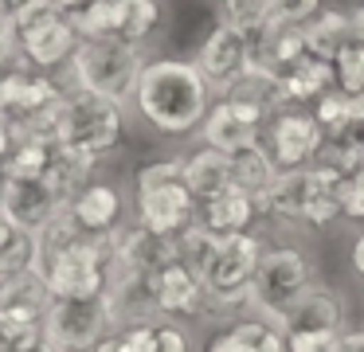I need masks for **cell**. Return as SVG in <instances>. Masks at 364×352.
I'll list each match as a JSON object with an SVG mask.
<instances>
[{
    "instance_id": "52a82bcc",
    "label": "cell",
    "mask_w": 364,
    "mask_h": 352,
    "mask_svg": "<svg viewBox=\"0 0 364 352\" xmlns=\"http://www.w3.org/2000/svg\"><path fill=\"white\" fill-rule=\"evenodd\" d=\"M309 286H314V262H309L306 250L298 247L262 250L259 270H255V282H251V305L270 325L282 329V321L290 317V309L301 302V294Z\"/></svg>"
},
{
    "instance_id": "3957f363",
    "label": "cell",
    "mask_w": 364,
    "mask_h": 352,
    "mask_svg": "<svg viewBox=\"0 0 364 352\" xmlns=\"http://www.w3.org/2000/svg\"><path fill=\"white\" fill-rule=\"evenodd\" d=\"M134 188H137V223L149 227V231L181 239L200 219V200L184 184V156L141 164L134 176Z\"/></svg>"
},
{
    "instance_id": "e0dca14e",
    "label": "cell",
    "mask_w": 364,
    "mask_h": 352,
    "mask_svg": "<svg viewBox=\"0 0 364 352\" xmlns=\"http://www.w3.org/2000/svg\"><path fill=\"white\" fill-rule=\"evenodd\" d=\"M67 208L79 219L82 231H90V235H110L122 227V192L110 180H87Z\"/></svg>"
},
{
    "instance_id": "5b68a950",
    "label": "cell",
    "mask_w": 364,
    "mask_h": 352,
    "mask_svg": "<svg viewBox=\"0 0 364 352\" xmlns=\"http://www.w3.org/2000/svg\"><path fill=\"white\" fill-rule=\"evenodd\" d=\"M122 114H126V106H118V102L98 98L90 90H79V86H67L63 106H59V117H55V137L75 153L102 161L122 141V125H126Z\"/></svg>"
},
{
    "instance_id": "e575fe53",
    "label": "cell",
    "mask_w": 364,
    "mask_h": 352,
    "mask_svg": "<svg viewBox=\"0 0 364 352\" xmlns=\"http://www.w3.org/2000/svg\"><path fill=\"white\" fill-rule=\"evenodd\" d=\"M212 8H215V20L235 23V28H247V23L267 16V0H212Z\"/></svg>"
},
{
    "instance_id": "b9f144b4",
    "label": "cell",
    "mask_w": 364,
    "mask_h": 352,
    "mask_svg": "<svg viewBox=\"0 0 364 352\" xmlns=\"http://www.w3.org/2000/svg\"><path fill=\"white\" fill-rule=\"evenodd\" d=\"M12 145H16V137H12V129H9V122L0 117V161L12 153Z\"/></svg>"
},
{
    "instance_id": "ee69618b",
    "label": "cell",
    "mask_w": 364,
    "mask_h": 352,
    "mask_svg": "<svg viewBox=\"0 0 364 352\" xmlns=\"http://www.w3.org/2000/svg\"><path fill=\"white\" fill-rule=\"evenodd\" d=\"M353 270L364 278V231L356 235V242H353Z\"/></svg>"
},
{
    "instance_id": "8fae6325",
    "label": "cell",
    "mask_w": 364,
    "mask_h": 352,
    "mask_svg": "<svg viewBox=\"0 0 364 352\" xmlns=\"http://www.w3.org/2000/svg\"><path fill=\"white\" fill-rule=\"evenodd\" d=\"M192 63L204 70V78L215 86V94H228L231 82L255 63V51H251V39H247L243 28L215 20V28L200 39L196 59Z\"/></svg>"
},
{
    "instance_id": "7bdbcfd3",
    "label": "cell",
    "mask_w": 364,
    "mask_h": 352,
    "mask_svg": "<svg viewBox=\"0 0 364 352\" xmlns=\"http://www.w3.org/2000/svg\"><path fill=\"white\" fill-rule=\"evenodd\" d=\"M95 352H126V344H122V333H110V336H102Z\"/></svg>"
},
{
    "instance_id": "7dc6e473",
    "label": "cell",
    "mask_w": 364,
    "mask_h": 352,
    "mask_svg": "<svg viewBox=\"0 0 364 352\" xmlns=\"http://www.w3.org/2000/svg\"><path fill=\"white\" fill-rule=\"evenodd\" d=\"M0 4H4V0H0Z\"/></svg>"
},
{
    "instance_id": "d4e9b609",
    "label": "cell",
    "mask_w": 364,
    "mask_h": 352,
    "mask_svg": "<svg viewBox=\"0 0 364 352\" xmlns=\"http://www.w3.org/2000/svg\"><path fill=\"white\" fill-rule=\"evenodd\" d=\"M59 153V137H24L12 145V153L0 161L9 180H48Z\"/></svg>"
},
{
    "instance_id": "484cf974",
    "label": "cell",
    "mask_w": 364,
    "mask_h": 352,
    "mask_svg": "<svg viewBox=\"0 0 364 352\" xmlns=\"http://www.w3.org/2000/svg\"><path fill=\"white\" fill-rule=\"evenodd\" d=\"M309 47H306V28L301 23H274L270 20V31L267 39H262V51L255 63H262V67H270L274 75H282V70H290L298 59H306Z\"/></svg>"
},
{
    "instance_id": "6da1fadb",
    "label": "cell",
    "mask_w": 364,
    "mask_h": 352,
    "mask_svg": "<svg viewBox=\"0 0 364 352\" xmlns=\"http://www.w3.org/2000/svg\"><path fill=\"white\" fill-rule=\"evenodd\" d=\"M215 98L220 94L196 63L165 55V59L145 63L134 110L141 114V122H149L165 137H188V133H200Z\"/></svg>"
},
{
    "instance_id": "f6af8a7d",
    "label": "cell",
    "mask_w": 364,
    "mask_h": 352,
    "mask_svg": "<svg viewBox=\"0 0 364 352\" xmlns=\"http://www.w3.org/2000/svg\"><path fill=\"white\" fill-rule=\"evenodd\" d=\"M345 352H364V329L345 333Z\"/></svg>"
},
{
    "instance_id": "8992f818",
    "label": "cell",
    "mask_w": 364,
    "mask_h": 352,
    "mask_svg": "<svg viewBox=\"0 0 364 352\" xmlns=\"http://www.w3.org/2000/svg\"><path fill=\"white\" fill-rule=\"evenodd\" d=\"M259 258H262V242L251 231L220 235L208 262L196 270V278L204 282V294H208L204 313L208 305L231 309V305L251 302V282H255V270H259Z\"/></svg>"
},
{
    "instance_id": "30bf717a",
    "label": "cell",
    "mask_w": 364,
    "mask_h": 352,
    "mask_svg": "<svg viewBox=\"0 0 364 352\" xmlns=\"http://www.w3.org/2000/svg\"><path fill=\"white\" fill-rule=\"evenodd\" d=\"M267 125H270L267 110L223 94V98H215L212 114L204 117V125H200V141H204L208 149H220V153L231 156V153H239V149L259 145L262 133H267Z\"/></svg>"
},
{
    "instance_id": "ba28073f",
    "label": "cell",
    "mask_w": 364,
    "mask_h": 352,
    "mask_svg": "<svg viewBox=\"0 0 364 352\" xmlns=\"http://www.w3.org/2000/svg\"><path fill=\"white\" fill-rule=\"evenodd\" d=\"M43 329L59 352H95L102 336H110L114 313L102 297H51L43 313Z\"/></svg>"
},
{
    "instance_id": "836d02e7",
    "label": "cell",
    "mask_w": 364,
    "mask_h": 352,
    "mask_svg": "<svg viewBox=\"0 0 364 352\" xmlns=\"http://www.w3.org/2000/svg\"><path fill=\"white\" fill-rule=\"evenodd\" d=\"M325 0H267V20L274 23H309Z\"/></svg>"
},
{
    "instance_id": "44dd1931",
    "label": "cell",
    "mask_w": 364,
    "mask_h": 352,
    "mask_svg": "<svg viewBox=\"0 0 364 352\" xmlns=\"http://www.w3.org/2000/svg\"><path fill=\"white\" fill-rule=\"evenodd\" d=\"M259 219V200L243 188H228L223 196L200 203V223L212 227L215 235H239L251 231V223Z\"/></svg>"
},
{
    "instance_id": "4316f807",
    "label": "cell",
    "mask_w": 364,
    "mask_h": 352,
    "mask_svg": "<svg viewBox=\"0 0 364 352\" xmlns=\"http://www.w3.org/2000/svg\"><path fill=\"white\" fill-rule=\"evenodd\" d=\"M278 161L270 156V149L262 145H251V149H239V153H231V176H235V188H243V192H251L255 200H259L262 192H267L270 184L278 180Z\"/></svg>"
},
{
    "instance_id": "ab89813d",
    "label": "cell",
    "mask_w": 364,
    "mask_h": 352,
    "mask_svg": "<svg viewBox=\"0 0 364 352\" xmlns=\"http://www.w3.org/2000/svg\"><path fill=\"white\" fill-rule=\"evenodd\" d=\"M348 23H353V36L364 39V0H353V8H348Z\"/></svg>"
},
{
    "instance_id": "7c38bea8",
    "label": "cell",
    "mask_w": 364,
    "mask_h": 352,
    "mask_svg": "<svg viewBox=\"0 0 364 352\" xmlns=\"http://www.w3.org/2000/svg\"><path fill=\"white\" fill-rule=\"evenodd\" d=\"M79 43H82V36L75 28V20L55 12L51 20L32 23V28L20 31V63H28V67L48 75V70L67 67L75 59V51H79Z\"/></svg>"
},
{
    "instance_id": "60d3db41",
    "label": "cell",
    "mask_w": 364,
    "mask_h": 352,
    "mask_svg": "<svg viewBox=\"0 0 364 352\" xmlns=\"http://www.w3.org/2000/svg\"><path fill=\"white\" fill-rule=\"evenodd\" d=\"M51 4H55L59 12H63V16H79L82 8H90V4H95V0H51Z\"/></svg>"
},
{
    "instance_id": "f35d334b",
    "label": "cell",
    "mask_w": 364,
    "mask_h": 352,
    "mask_svg": "<svg viewBox=\"0 0 364 352\" xmlns=\"http://www.w3.org/2000/svg\"><path fill=\"white\" fill-rule=\"evenodd\" d=\"M12 352H59V348H55V341L48 336V329L40 325L36 333H28L24 341H20L16 348H12Z\"/></svg>"
},
{
    "instance_id": "d6986e66",
    "label": "cell",
    "mask_w": 364,
    "mask_h": 352,
    "mask_svg": "<svg viewBox=\"0 0 364 352\" xmlns=\"http://www.w3.org/2000/svg\"><path fill=\"white\" fill-rule=\"evenodd\" d=\"M48 305H51V289L36 270L0 278V313H9L16 321H28V325H43Z\"/></svg>"
},
{
    "instance_id": "4dcf8cb0",
    "label": "cell",
    "mask_w": 364,
    "mask_h": 352,
    "mask_svg": "<svg viewBox=\"0 0 364 352\" xmlns=\"http://www.w3.org/2000/svg\"><path fill=\"white\" fill-rule=\"evenodd\" d=\"M71 20L82 39H118V0H95Z\"/></svg>"
},
{
    "instance_id": "9a60e30c",
    "label": "cell",
    "mask_w": 364,
    "mask_h": 352,
    "mask_svg": "<svg viewBox=\"0 0 364 352\" xmlns=\"http://www.w3.org/2000/svg\"><path fill=\"white\" fill-rule=\"evenodd\" d=\"M149 282H153V305H157V313H165V317H200L204 313V302H208L204 282L184 262L165 266Z\"/></svg>"
},
{
    "instance_id": "2e32d148",
    "label": "cell",
    "mask_w": 364,
    "mask_h": 352,
    "mask_svg": "<svg viewBox=\"0 0 364 352\" xmlns=\"http://www.w3.org/2000/svg\"><path fill=\"white\" fill-rule=\"evenodd\" d=\"M309 169H290L278 172V180L259 196V219H270L278 227L290 223H306V196H309Z\"/></svg>"
},
{
    "instance_id": "74e56055",
    "label": "cell",
    "mask_w": 364,
    "mask_h": 352,
    "mask_svg": "<svg viewBox=\"0 0 364 352\" xmlns=\"http://www.w3.org/2000/svg\"><path fill=\"white\" fill-rule=\"evenodd\" d=\"M153 352H188V336H184L176 325L157 321V341H153Z\"/></svg>"
},
{
    "instance_id": "5bb4252c",
    "label": "cell",
    "mask_w": 364,
    "mask_h": 352,
    "mask_svg": "<svg viewBox=\"0 0 364 352\" xmlns=\"http://www.w3.org/2000/svg\"><path fill=\"white\" fill-rule=\"evenodd\" d=\"M118 258L126 270L153 278L165 266L181 262V239H168V235H157L141 223H129L118 227Z\"/></svg>"
},
{
    "instance_id": "d6a6232c",
    "label": "cell",
    "mask_w": 364,
    "mask_h": 352,
    "mask_svg": "<svg viewBox=\"0 0 364 352\" xmlns=\"http://www.w3.org/2000/svg\"><path fill=\"white\" fill-rule=\"evenodd\" d=\"M290 352H345L341 329H306V333H286Z\"/></svg>"
},
{
    "instance_id": "4fadbf2b",
    "label": "cell",
    "mask_w": 364,
    "mask_h": 352,
    "mask_svg": "<svg viewBox=\"0 0 364 352\" xmlns=\"http://www.w3.org/2000/svg\"><path fill=\"white\" fill-rule=\"evenodd\" d=\"M67 203L71 200H67L55 184H48V180H9V184H4V196H0V211H4L20 231H32V235H40Z\"/></svg>"
},
{
    "instance_id": "603a6c76",
    "label": "cell",
    "mask_w": 364,
    "mask_h": 352,
    "mask_svg": "<svg viewBox=\"0 0 364 352\" xmlns=\"http://www.w3.org/2000/svg\"><path fill=\"white\" fill-rule=\"evenodd\" d=\"M301 28H306L309 55H317V59H325V63H337V55L356 39L353 23H348V8H333V4H325L321 12L309 23H301Z\"/></svg>"
},
{
    "instance_id": "1f68e13d",
    "label": "cell",
    "mask_w": 364,
    "mask_h": 352,
    "mask_svg": "<svg viewBox=\"0 0 364 352\" xmlns=\"http://www.w3.org/2000/svg\"><path fill=\"white\" fill-rule=\"evenodd\" d=\"M333 75H337V86L353 98H364V39H353L345 51L333 63Z\"/></svg>"
},
{
    "instance_id": "277c9868",
    "label": "cell",
    "mask_w": 364,
    "mask_h": 352,
    "mask_svg": "<svg viewBox=\"0 0 364 352\" xmlns=\"http://www.w3.org/2000/svg\"><path fill=\"white\" fill-rule=\"evenodd\" d=\"M67 86H59L43 70H28L16 59V70L0 75V117L9 122L12 137H55V117L63 106Z\"/></svg>"
},
{
    "instance_id": "f1b7e54d",
    "label": "cell",
    "mask_w": 364,
    "mask_h": 352,
    "mask_svg": "<svg viewBox=\"0 0 364 352\" xmlns=\"http://www.w3.org/2000/svg\"><path fill=\"white\" fill-rule=\"evenodd\" d=\"M36 270V235L20 231L4 211H0V278Z\"/></svg>"
},
{
    "instance_id": "ac0fdd59",
    "label": "cell",
    "mask_w": 364,
    "mask_h": 352,
    "mask_svg": "<svg viewBox=\"0 0 364 352\" xmlns=\"http://www.w3.org/2000/svg\"><path fill=\"white\" fill-rule=\"evenodd\" d=\"M306 329H341L345 333V305H341V294L325 282H314V286L301 294V302L290 309V317L282 321V333H306Z\"/></svg>"
},
{
    "instance_id": "9c48e42d",
    "label": "cell",
    "mask_w": 364,
    "mask_h": 352,
    "mask_svg": "<svg viewBox=\"0 0 364 352\" xmlns=\"http://www.w3.org/2000/svg\"><path fill=\"white\" fill-rule=\"evenodd\" d=\"M262 145L270 149V156L278 161L282 172L309 169L325 145V129L309 106H286L270 117L267 133H262Z\"/></svg>"
},
{
    "instance_id": "ffe728a7",
    "label": "cell",
    "mask_w": 364,
    "mask_h": 352,
    "mask_svg": "<svg viewBox=\"0 0 364 352\" xmlns=\"http://www.w3.org/2000/svg\"><path fill=\"white\" fill-rule=\"evenodd\" d=\"M184 184L192 188L200 203L223 196L228 188H235V176H231V156L220 153V149H208L200 145L196 153L184 156Z\"/></svg>"
},
{
    "instance_id": "bcb514c9",
    "label": "cell",
    "mask_w": 364,
    "mask_h": 352,
    "mask_svg": "<svg viewBox=\"0 0 364 352\" xmlns=\"http://www.w3.org/2000/svg\"><path fill=\"white\" fill-rule=\"evenodd\" d=\"M4 184H9V176H4V169H0V196H4Z\"/></svg>"
},
{
    "instance_id": "f546056e",
    "label": "cell",
    "mask_w": 364,
    "mask_h": 352,
    "mask_svg": "<svg viewBox=\"0 0 364 352\" xmlns=\"http://www.w3.org/2000/svg\"><path fill=\"white\" fill-rule=\"evenodd\" d=\"M309 110H314V117L321 122L325 137H337V133H345L348 125H353V117H356V98H353V94H345L341 86H333V90H325Z\"/></svg>"
},
{
    "instance_id": "7402d4cb",
    "label": "cell",
    "mask_w": 364,
    "mask_h": 352,
    "mask_svg": "<svg viewBox=\"0 0 364 352\" xmlns=\"http://www.w3.org/2000/svg\"><path fill=\"white\" fill-rule=\"evenodd\" d=\"M282 94H286V106H314L325 90L337 86V75H333V63L317 59V55H306L298 59L290 70H282Z\"/></svg>"
},
{
    "instance_id": "7a4b0ae2",
    "label": "cell",
    "mask_w": 364,
    "mask_h": 352,
    "mask_svg": "<svg viewBox=\"0 0 364 352\" xmlns=\"http://www.w3.org/2000/svg\"><path fill=\"white\" fill-rule=\"evenodd\" d=\"M145 63H149L145 47L122 43V39H82L75 59L67 63V86L90 90L118 106H134Z\"/></svg>"
},
{
    "instance_id": "83f0119b",
    "label": "cell",
    "mask_w": 364,
    "mask_h": 352,
    "mask_svg": "<svg viewBox=\"0 0 364 352\" xmlns=\"http://www.w3.org/2000/svg\"><path fill=\"white\" fill-rule=\"evenodd\" d=\"M165 23L161 0H118V39L145 47Z\"/></svg>"
},
{
    "instance_id": "cb8c5ba5",
    "label": "cell",
    "mask_w": 364,
    "mask_h": 352,
    "mask_svg": "<svg viewBox=\"0 0 364 352\" xmlns=\"http://www.w3.org/2000/svg\"><path fill=\"white\" fill-rule=\"evenodd\" d=\"M208 352H290L286 333L270 321H243L208 341Z\"/></svg>"
},
{
    "instance_id": "8d00e7d4",
    "label": "cell",
    "mask_w": 364,
    "mask_h": 352,
    "mask_svg": "<svg viewBox=\"0 0 364 352\" xmlns=\"http://www.w3.org/2000/svg\"><path fill=\"white\" fill-rule=\"evenodd\" d=\"M16 59H20V31H16V20H12L4 8H0V75H4V67H12Z\"/></svg>"
},
{
    "instance_id": "d590c367",
    "label": "cell",
    "mask_w": 364,
    "mask_h": 352,
    "mask_svg": "<svg viewBox=\"0 0 364 352\" xmlns=\"http://www.w3.org/2000/svg\"><path fill=\"white\" fill-rule=\"evenodd\" d=\"M337 196H341V215H348V219H364V169L341 180Z\"/></svg>"
}]
</instances>
